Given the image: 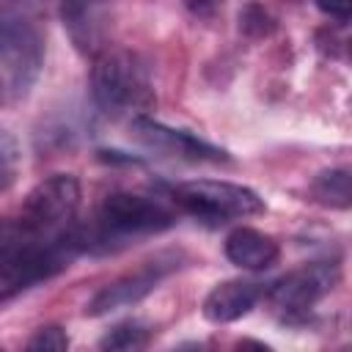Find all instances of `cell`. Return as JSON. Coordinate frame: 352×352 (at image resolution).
<instances>
[{
    "instance_id": "1",
    "label": "cell",
    "mask_w": 352,
    "mask_h": 352,
    "mask_svg": "<svg viewBox=\"0 0 352 352\" xmlns=\"http://www.w3.org/2000/svg\"><path fill=\"white\" fill-rule=\"evenodd\" d=\"M41 6L0 0V107L22 102L44 66Z\"/></svg>"
},
{
    "instance_id": "2",
    "label": "cell",
    "mask_w": 352,
    "mask_h": 352,
    "mask_svg": "<svg viewBox=\"0 0 352 352\" xmlns=\"http://www.w3.org/2000/svg\"><path fill=\"white\" fill-rule=\"evenodd\" d=\"M91 91L96 107L110 118L146 116V110L154 104V88L146 63L135 52L118 47H104L96 52Z\"/></svg>"
},
{
    "instance_id": "3",
    "label": "cell",
    "mask_w": 352,
    "mask_h": 352,
    "mask_svg": "<svg viewBox=\"0 0 352 352\" xmlns=\"http://www.w3.org/2000/svg\"><path fill=\"white\" fill-rule=\"evenodd\" d=\"M173 220H176L173 212L160 198H148L138 192H113L102 201L96 226L88 234L85 231H77V234H80L82 250L96 248V245L102 250H110L113 242L160 234L170 228Z\"/></svg>"
},
{
    "instance_id": "4",
    "label": "cell",
    "mask_w": 352,
    "mask_h": 352,
    "mask_svg": "<svg viewBox=\"0 0 352 352\" xmlns=\"http://www.w3.org/2000/svg\"><path fill=\"white\" fill-rule=\"evenodd\" d=\"M82 250L80 234L69 228L60 236L52 239H36L22 248H16L11 256L0 261V300H8L19 294L22 289H30L33 283H41L52 275H58L69 261Z\"/></svg>"
},
{
    "instance_id": "5",
    "label": "cell",
    "mask_w": 352,
    "mask_h": 352,
    "mask_svg": "<svg viewBox=\"0 0 352 352\" xmlns=\"http://www.w3.org/2000/svg\"><path fill=\"white\" fill-rule=\"evenodd\" d=\"M77 209H80V182L72 173H55L30 190L16 217V226L25 242L52 239L72 228Z\"/></svg>"
},
{
    "instance_id": "6",
    "label": "cell",
    "mask_w": 352,
    "mask_h": 352,
    "mask_svg": "<svg viewBox=\"0 0 352 352\" xmlns=\"http://www.w3.org/2000/svg\"><path fill=\"white\" fill-rule=\"evenodd\" d=\"M170 198L176 206L190 212L198 220L209 223H226L236 217H250L264 212V201L242 184L231 182H214V179H195V182H182L170 187Z\"/></svg>"
},
{
    "instance_id": "7",
    "label": "cell",
    "mask_w": 352,
    "mask_h": 352,
    "mask_svg": "<svg viewBox=\"0 0 352 352\" xmlns=\"http://www.w3.org/2000/svg\"><path fill=\"white\" fill-rule=\"evenodd\" d=\"M336 283H338V264L314 261L275 280L267 297L275 314H280L283 319H294L311 311L324 294H330Z\"/></svg>"
},
{
    "instance_id": "8",
    "label": "cell",
    "mask_w": 352,
    "mask_h": 352,
    "mask_svg": "<svg viewBox=\"0 0 352 352\" xmlns=\"http://www.w3.org/2000/svg\"><path fill=\"white\" fill-rule=\"evenodd\" d=\"M129 132L146 148L168 154V157H179V160H190V162H226L228 160L226 151L214 148L212 143H206L184 129H170L148 116L129 118Z\"/></svg>"
},
{
    "instance_id": "9",
    "label": "cell",
    "mask_w": 352,
    "mask_h": 352,
    "mask_svg": "<svg viewBox=\"0 0 352 352\" xmlns=\"http://www.w3.org/2000/svg\"><path fill=\"white\" fill-rule=\"evenodd\" d=\"M173 270V264L168 258H154V261H146L143 267H138L135 272L129 275H121L118 280L107 283L102 292H96L85 308L88 316H104L110 311H118V308H126V305H135L140 302L148 292L157 289V283Z\"/></svg>"
},
{
    "instance_id": "10",
    "label": "cell",
    "mask_w": 352,
    "mask_h": 352,
    "mask_svg": "<svg viewBox=\"0 0 352 352\" xmlns=\"http://www.w3.org/2000/svg\"><path fill=\"white\" fill-rule=\"evenodd\" d=\"M60 19L80 52L96 55L104 50L107 0H60Z\"/></svg>"
},
{
    "instance_id": "11",
    "label": "cell",
    "mask_w": 352,
    "mask_h": 352,
    "mask_svg": "<svg viewBox=\"0 0 352 352\" xmlns=\"http://www.w3.org/2000/svg\"><path fill=\"white\" fill-rule=\"evenodd\" d=\"M261 294L264 289L253 280H226V283H217L204 297L201 311L212 324H228L250 314Z\"/></svg>"
},
{
    "instance_id": "12",
    "label": "cell",
    "mask_w": 352,
    "mask_h": 352,
    "mask_svg": "<svg viewBox=\"0 0 352 352\" xmlns=\"http://www.w3.org/2000/svg\"><path fill=\"white\" fill-rule=\"evenodd\" d=\"M226 256H228L231 264H236L242 270L261 272V270H270L278 261L280 248L272 236H267L256 228L239 226L226 236Z\"/></svg>"
},
{
    "instance_id": "13",
    "label": "cell",
    "mask_w": 352,
    "mask_h": 352,
    "mask_svg": "<svg viewBox=\"0 0 352 352\" xmlns=\"http://www.w3.org/2000/svg\"><path fill=\"white\" fill-rule=\"evenodd\" d=\"M311 192L319 204L324 206H333V209H346L349 206V198H352V190H349V170L344 168H333V170H322L314 184H311Z\"/></svg>"
},
{
    "instance_id": "14",
    "label": "cell",
    "mask_w": 352,
    "mask_h": 352,
    "mask_svg": "<svg viewBox=\"0 0 352 352\" xmlns=\"http://www.w3.org/2000/svg\"><path fill=\"white\" fill-rule=\"evenodd\" d=\"M146 341H148V327H146L143 322H138V319H129V322L116 324V327L99 341V346H102V349H121V352H126V349H140V346H146Z\"/></svg>"
},
{
    "instance_id": "15",
    "label": "cell",
    "mask_w": 352,
    "mask_h": 352,
    "mask_svg": "<svg viewBox=\"0 0 352 352\" xmlns=\"http://www.w3.org/2000/svg\"><path fill=\"white\" fill-rule=\"evenodd\" d=\"M19 162H22V154H19V143L11 132L0 129V192H6L16 176H19Z\"/></svg>"
},
{
    "instance_id": "16",
    "label": "cell",
    "mask_w": 352,
    "mask_h": 352,
    "mask_svg": "<svg viewBox=\"0 0 352 352\" xmlns=\"http://www.w3.org/2000/svg\"><path fill=\"white\" fill-rule=\"evenodd\" d=\"M28 349H36V352H63L69 349V336L60 330V327H41L30 341H28Z\"/></svg>"
},
{
    "instance_id": "17",
    "label": "cell",
    "mask_w": 352,
    "mask_h": 352,
    "mask_svg": "<svg viewBox=\"0 0 352 352\" xmlns=\"http://www.w3.org/2000/svg\"><path fill=\"white\" fill-rule=\"evenodd\" d=\"M239 28L245 33H253V36H261V33H270L272 30V19L267 16V11L256 3H250L242 14H239Z\"/></svg>"
},
{
    "instance_id": "18",
    "label": "cell",
    "mask_w": 352,
    "mask_h": 352,
    "mask_svg": "<svg viewBox=\"0 0 352 352\" xmlns=\"http://www.w3.org/2000/svg\"><path fill=\"white\" fill-rule=\"evenodd\" d=\"M316 6L322 14H327L338 22H346L352 14V0H316Z\"/></svg>"
},
{
    "instance_id": "19",
    "label": "cell",
    "mask_w": 352,
    "mask_h": 352,
    "mask_svg": "<svg viewBox=\"0 0 352 352\" xmlns=\"http://www.w3.org/2000/svg\"><path fill=\"white\" fill-rule=\"evenodd\" d=\"M184 6L190 8L192 16H201V19H212L217 14V8L223 6V0H184Z\"/></svg>"
}]
</instances>
